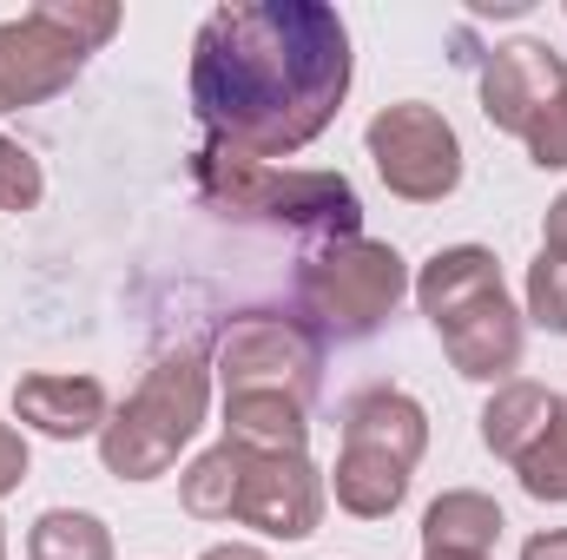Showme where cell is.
Returning a JSON list of instances; mask_svg holds the SVG:
<instances>
[{
  "label": "cell",
  "mask_w": 567,
  "mask_h": 560,
  "mask_svg": "<svg viewBox=\"0 0 567 560\" xmlns=\"http://www.w3.org/2000/svg\"><path fill=\"white\" fill-rule=\"evenodd\" d=\"M350 93V27L323 0H231L192 40V106L212 145L245 158L303 152Z\"/></svg>",
  "instance_id": "obj_1"
},
{
  "label": "cell",
  "mask_w": 567,
  "mask_h": 560,
  "mask_svg": "<svg viewBox=\"0 0 567 560\" xmlns=\"http://www.w3.org/2000/svg\"><path fill=\"white\" fill-rule=\"evenodd\" d=\"M205 409H212V363H205V350H192V343L165 350L145 370V383L126 396V409H113L106 428H100L106 475L158 481L178 462V448L205 428Z\"/></svg>",
  "instance_id": "obj_2"
},
{
  "label": "cell",
  "mask_w": 567,
  "mask_h": 560,
  "mask_svg": "<svg viewBox=\"0 0 567 560\" xmlns=\"http://www.w3.org/2000/svg\"><path fill=\"white\" fill-rule=\"evenodd\" d=\"M198 172V191L218 205V211H238V218H265L284 231H303V238H357V185L343 172H278L265 158H245V152H225V145H205L192 158Z\"/></svg>",
  "instance_id": "obj_3"
},
{
  "label": "cell",
  "mask_w": 567,
  "mask_h": 560,
  "mask_svg": "<svg viewBox=\"0 0 567 560\" xmlns=\"http://www.w3.org/2000/svg\"><path fill=\"white\" fill-rule=\"evenodd\" d=\"M403 297H410L403 251L377 245L363 231L357 238H330V245L303 251V265H297V303L330 336H370Z\"/></svg>",
  "instance_id": "obj_4"
},
{
  "label": "cell",
  "mask_w": 567,
  "mask_h": 560,
  "mask_svg": "<svg viewBox=\"0 0 567 560\" xmlns=\"http://www.w3.org/2000/svg\"><path fill=\"white\" fill-rule=\"evenodd\" d=\"M363 145H370L383 185H390L396 198H410V205H442V198L462 185V139H455V126H449L435 106H423V100L383 106V113L370 120Z\"/></svg>",
  "instance_id": "obj_5"
},
{
  "label": "cell",
  "mask_w": 567,
  "mask_h": 560,
  "mask_svg": "<svg viewBox=\"0 0 567 560\" xmlns=\"http://www.w3.org/2000/svg\"><path fill=\"white\" fill-rule=\"evenodd\" d=\"M317 336L297 323V317H271V310H251V317H231L225 336H218V363L212 376L225 383V396H297L310 403L317 390Z\"/></svg>",
  "instance_id": "obj_6"
},
{
  "label": "cell",
  "mask_w": 567,
  "mask_h": 560,
  "mask_svg": "<svg viewBox=\"0 0 567 560\" xmlns=\"http://www.w3.org/2000/svg\"><path fill=\"white\" fill-rule=\"evenodd\" d=\"M93 46H80L53 7H27L20 20H0V113H20V106H40L53 93H66L80 73H86Z\"/></svg>",
  "instance_id": "obj_7"
},
{
  "label": "cell",
  "mask_w": 567,
  "mask_h": 560,
  "mask_svg": "<svg viewBox=\"0 0 567 560\" xmlns=\"http://www.w3.org/2000/svg\"><path fill=\"white\" fill-rule=\"evenodd\" d=\"M330 481L310 468V455H251L238 468V495H231V521L271 535V541H310L323 521Z\"/></svg>",
  "instance_id": "obj_8"
},
{
  "label": "cell",
  "mask_w": 567,
  "mask_h": 560,
  "mask_svg": "<svg viewBox=\"0 0 567 560\" xmlns=\"http://www.w3.org/2000/svg\"><path fill=\"white\" fill-rule=\"evenodd\" d=\"M567 93V60L548 40H508L482 66V113L495 133H528L555 100Z\"/></svg>",
  "instance_id": "obj_9"
},
{
  "label": "cell",
  "mask_w": 567,
  "mask_h": 560,
  "mask_svg": "<svg viewBox=\"0 0 567 560\" xmlns=\"http://www.w3.org/2000/svg\"><path fill=\"white\" fill-rule=\"evenodd\" d=\"M442 350H449L455 376H468V383H515V370H522V310L508 303V290L462 310L455 323H442Z\"/></svg>",
  "instance_id": "obj_10"
},
{
  "label": "cell",
  "mask_w": 567,
  "mask_h": 560,
  "mask_svg": "<svg viewBox=\"0 0 567 560\" xmlns=\"http://www.w3.org/2000/svg\"><path fill=\"white\" fill-rule=\"evenodd\" d=\"M13 416L27 428H40L47 442H80V435H100L106 428V390L100 376H20L13 383Z\"/></svg>",
  "instance_id": "obj_11"
},
{
  "label": "cell",
  "mask_w": 567,
  "mask_h": 560,
  "mask_svg": "<svg viewBox=\"0 0 567 560\" xmlns=\"http://www.w3.org/2000/svg\"><path fill=\"white\" fill-rule=\"evenodd\" d=\"M343 448L390 455V462H403L416 475V462H423V448H429L423 403L403 396V390H363V396H350L343 403Z\"/></svg>",
  "instance_id": "obj_12"
},
{
  "label": "cell",
  "mask_w": 567,
  "mask_h": 560,
  "mask_svg": "<svg viewBox=\"0 0 567 560\" xmlns=\"http://www.w3.org/2000/svg\"><path fill=\"white\" fill-rule=\"evenodd\" d=\"M410 290H416L423 317L442 330V323H455L462 310L502 297V265H495V251H482V245H449V251L429 258L423 278L410 283Z\"/></svg>",
  "instance_id": "obj_13"
},
{
  "label": "cell",
  "mask_w": 567,
  "mask_h": 560,
  "mask_svg": "<svg viewBox=\"0 0 567 560\" xmlns=\"http://www.w3.org/2000/svg\"><path fill=\"white\" fill-rule=\"evenodd\" d=\"M225 442L251 448V455H303L310 442V403L297 396H225Z\"/></svg>",
  "instance_id": "obj_14"
},
{
  "label": "cell",
  "mask_w": 567,
  "mask_h": 560,
  "mask_svg": "<svg viewBox=\"0 0 567 560\" xmlns=\"http://www.w3.org/2000/svg\"><path fill=\"white\" fill-rule=\"evenodd\" d=\"M502 508L488 501V495H475V488H449V495H435L423 515V548L429 554H468V560H488L495 554V541H502Z\"/></svg>",
  "instance_id": "obj_15"
},
{
  "label": "cell",
  "mask_w": 567,
  "mask_h": 560,
  "mask_svg": "<svg viewBox=\"0 0 567 560\" xmlns=\"http://www.w3.org/2000/svg\"><path fill=\"white\" fill-rule=\"evenodd\" d=\"M555 409H561V396L542 390V383H495V396L482 409V448L502 455V462H522L548 435Z\"/></svg>",
  "instance_id": "obj_16"
},
{
  "label": "cell",
  "mask_w": 567,
  "mask_h": 560,
  "mask_svg": "<svg viewBox=\"0 0 567 560\" xmlns=\"http://www.w3.org/2000/svg\"><path fill=\"white\" fill-rule=\"evenodd\" d=\"M330 495H337L343 515H357V521H383V515L403 508V495H410V468L390 462V455H370V448H337Z\"/></svg>",
  "instance_id": "obj_17"
},
{
  "label": "cell",
  "mask_w": 567,
  "mask_h": 560,
  "mask_svg": "<svg viewBox=\"0 0 567 560\" xmlns=\"http://www.w3.org/2000/svg\"><path fill=\"white\" fill-rule=\"evenodd\" d=\"M27 560H113V528L86 508H47L27 528Z\"/></svg>",
  "instance_id": "obj_18"
},
{
  "label": "cell",
  "mask_w": 567,
  "mask_h": 560,
  "mask_svg": "<svg viewBox=\"0 0 567 560\" xmlns=\"http://www.w3.org/2000/svg\"><path fill=\"white\" fill-rule=\"evenodd\" d=\"M238 468H245V448H231V442L205 448V455L178 475V501H185V515H192V521H231Z\"/></svg>",
  "instance_id": "obj_19"
},
{
  "label": "cell",
  "mask_w": 567,
  "mask_h": 560,
  "mask_svg": "<svg viewBox=\"0 0 567 560\" xmlns=\"http://www.w3.org/2000/svg\"><path fill=\"white\" fill-rule=\"evenodd\" d=\"M515 475H522V488H528L535 501H567V403L555 409L548 435L515 462Z\"/></svg>",
  "instance_id": "obj_20"
},
{
  "label": "cell",
  "mask_w": 567,
  "mask_h": 560,
  "mask_svg": "<svg viewBox=\"0 0 567 560\" xmlns=\"http://www.w3.org/2000/svg\"><path fill=\"white\" fill-rule=\"evenodd\" d=\"M528 317L542 330L567 336V251H542L528 265Z\"/></svg>",
  "instance_id": "obj_21"
},
{
  "label": "cell",
  "mask_w": 567,
  "mask_h": 560,
  "mask_svg": "<svg viewBox=\"0 0 567 560\" xmlns=\"http://www.w3.org/2000/svg\"><path fill=\"white\" fill-rule=\"evenodd\" d=\"M40 191H47L40 158H33L20 139H7V133H0V211H33V205H40Z\"/></svg>",
  "instance_id": "obj_22"
},
{
  "label": "cell",
  "mask_w": 567,
  "mask_h": 560,
  "mask_svg": "<svg viewBox=\"0 0 567 560\" xmlns=\"http://www.w3.org/2000/svg\"><path fill=\"white\" fill-rule=\"evenodd\" d=\"M522 139H528V158H535L542 172H567V93L522 133Z\"/></svg>",
  "instance_id": "obj_23"
},
{
  "label": "cell",
  "mask_w": 567,
  "mask_h": 560,
  "mask_svg": "<svg viewBox=\"0 0 567 560\" xmlns=\"http://www.w3.org/2000/svg\"><path fill=\"white\" fill-rule=\"evenodd\" d=\"M27 481V435L13 422H0V501Z\"/></svg>",
  "instance_id": "obj_24"
},
{
  "label": "cell",
  "mask_w": 567,
  "mask_h": 560,
  "mask_svg": "<svg viewBox=\"0 0 567 560\" xmlns=\"http://www.w3.org/2000/svg\"><path fill=\"white\" fill-rule=\"evenodd\" d=\"M542 251H567V191L548 205V218H542Z\"/></svg>",
  "instance_id": "obj_25"
},
{
  "label": "cell",
  "mask_w": 567,
  "mask_h": 560,
  "mask_svg": "<svg viewBox=\"0 0 567 560\" xmlns=\"http://www.w3.org/2000/svg\"><path fill=\"white\" fill-rule=\"evenodd\" d=\"M522 560H567V528H548V535H535V541L522 548Z\"/></svg>",
  "instance_id": "obj_26"
},
{
  "label": "cell",
  "mask_w": 567,
  "mask_h": 560,
  "mask_svg": "<svg viewBox=\"0 0 567 560\" xmlns=\"http://www.w3.org/2000/svg\"><path fill=\"white\" fill-rule=\"evenodd\" d=\"M205 560H271V554L251 548V541H218V548H205Z\"/></svg>",
  "instance_id": "obj_27"
},
{
  "label": "cell",
  "mask_w": 567,
  "mask_h": 560,
  "mask_svg": "<svg viewBox=\"0 0 567 560\" xmlns=\"http://www.w3.org/2000/svg\"><path fill=\"white\" fill-rule=\"evenodd\" d=\"M423 560H468V554H423Z\"/></svg>",
  "instance_id": "obj_28"
},
{
  "label": "cell",
  "mask_w": 567,
  "mask_h": 560,
  "mask_svg": "<svg viewBox=\"0 0 567 560\" xmlns=\"http://www.w3.org/2000/svg\"><path fill=\"white\" fill-rule=\"evenodd\" d=\"M0 560H7V535H0Z\"/></svg>",
  "instance_id": "obj_29"
}]
</instances>
